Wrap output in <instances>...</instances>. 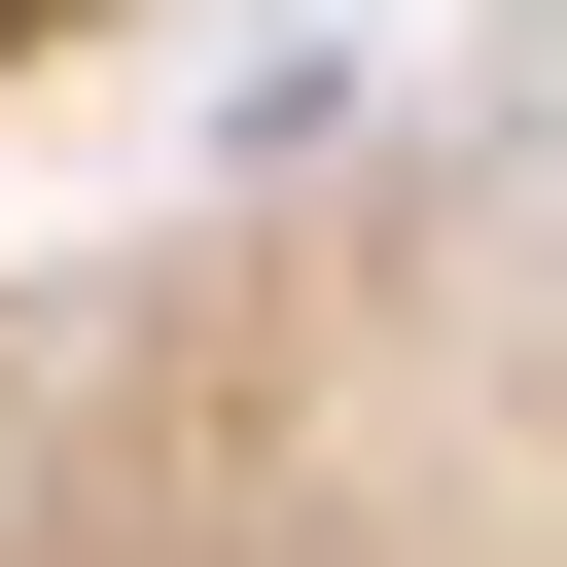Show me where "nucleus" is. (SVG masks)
Returning <instances> with one entry per match:
<instances>
[{
  "label": "nucleus",
  "instance_id": "nucleus-1",
  "mask_svg": "<svg viewBox=\"0 0 567 567\" xmlns=\"http://www.w3.org/2000/svg\"><path fill=\"white\" fill-rule=\"evenodd\" d=\"M71 35H106V0H0V142H35V71H71Z\"/></svg>",
  "mask_w": 567,
  "mask_h": 567
}]
</instances>
